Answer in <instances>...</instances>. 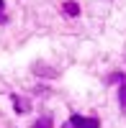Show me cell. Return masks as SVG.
Masks as SVG:
<instances>
[{"instance_id":"obj_1","label":"cell","mask_w":126,"mask_h":128,"mask_svg":"<svg viewBox=\"0 0 126 128\" xmlns=\"http://www.w3.org/2000/svg\"><path fill=\"white\" fill-rule=\"evenodd\" d=\"M70 123H72V128H100L98 118H85V115H72Z\"/></svg>"},{"instance_id":"obj_2","label":"cell","mask_w":126,"mask_h":128,"mask_svg":"<svg viewBox=\"0 0 126 128\" xmlns=\"http://www.w3.org/2000/svg\"><path fill=\"white\" fill-rule=\"evenodd\" d=\"M13 108H16V113H18V115H23V113H28V110H31V100H28V98H23V95H13Z\"/></svg>"},{"instance_id":"obj_3","label":"cell","mask_w":126,"mask_h":128,"mask_svg":"<svg viewBox=\"0 0 126 128\" xmlns=\"http://www.w3.org/2000/svg\"><path fill=\"white\" fill-rule=\"evenodd\" d=\"M62 13H65V16H70V18H75V16L80 13V8H77V3H72V0H70V3H65V5H62Z\"/></svg>"},{"instance_id":"obj_4","label":"cell","mask_w":126,"mask_h":128,"mask_svg":"<svg viewBox=\"0 0 126 128\" xmlns=\"http://www.w3.org/2000/svg\"><path fill=\"white\" fill-rule=\"evenodd\" d=\"M34 74H46V77H57L54 69H49L46 64H34Z\"/></svg>"},{"instance_id":"obj_5","label":"cell","mask_w":126,"mask_h":128,"mask_svg":"<svg viewBox=\"0 0 126 128\" xmlns=\"http://www.w3.org/2000/svg\"><path fill=\"white\" fill-rule=\"evenodd\" d=\"M34 128H51V118L49 115H41V118L34 123Z\"/></svg>"},{"instance_id":"obj_6","label":"cell","mask_w":126,"mask_h":128,"mask_svg":"<svg viewBox=\"0 0 126 128\" xmlns=\"http://www.w3.org/2000/svg\"><path fill=\"white\" fill-rule=\"evenodd\" d=\"M118 100H121V105H123V110H126V82L121 84V92H118Z\"/></svg>"},{"instance_id":"obj_7","label":"cell","mask_w":126,"mask_h":128,"mask_svg":"<svg viewBox=\"0 0 126 128\" xmlns=\"http://www.w3.org/2000/svg\"><path fill=\"white\" fill-rule=\"evenodd\" d=\"M5 20H8V16H5V3L0 0V23H5Z\"/></svg>"},{"instance_id":"obj_8","label":"cell","mask_w":126,"mask_h":128,"mask_svg":"<svg viewBox=\"0 0 126 128\" xmlns=\"http://www.w3.org/2000/svg\"><path fill=\"white\" fill-rule=\"evenodd\" d=\"M62 128H72V123H70V120H67V123H65V126H62Z\"/></svg>"}]
</instances>
